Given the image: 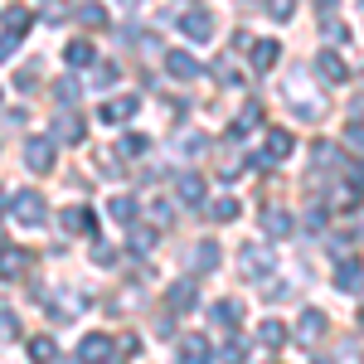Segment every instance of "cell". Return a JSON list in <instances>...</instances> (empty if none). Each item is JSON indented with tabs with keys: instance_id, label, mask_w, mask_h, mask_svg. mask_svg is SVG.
<instances>
[{
	"instance_id": "obj_1",
	"label": "cell",
	"mask_w": 364,
	"mask_h": 364,
	"mask_svg": "<svg viewBox=\"0 0 364 364\" xmlns=\"http://www.w3.org/2000/svg\"><path fill=\"white\" fill-rule=\"evenodd\" d=\"M10 214H15V224L39 228L44 224V195H39V190H20V195L10 199Z\"/></svg>"
},
{
	"instance_id": "obj_2",
	"label": "cell",
	"mask_w": 364,
	"mask_h": 364,
	"mask_svg": "<svg viewBox=\"0 0 364 364\" xmlns=\"http://www.w3.org/2000/svg\"><path fill=\"white\" fill-rule=\"evenodd\" d=\"M25 166L34 175H49L54 170V136H29L25 141Z\"/></svg>"
},
{
	"instance_id": "obj_3",
	"label": "cell",
	"mask_w": 364,
	"mask_h": 364,
	"mask_svg": "<svg viewBox=\"0 0 364 364\" xmlns=\"http://www.w3.org/2000/svg\"><path fill=\"white\" fill-rule=\"evenodd\" d=\"M175 364H214V345H209V336H180Z\"/></svg>"
},
{
	"instance_id": "obj_4",
	"label": "cell",
	"mask_w": 364,
	"mask_h": 364,
	"mask_svg": "<svg viewBox=\"0 0 364 364\" xmlns=\"http://www.w3.org/2000/svg\"><path fill=\"white\" fill-rule=\"evenodd\" d=\"M78 360L83 364H112V336H83L78 340Z\"/></svg>"
},
{
	"instance_id": "obj_5",
	"label": "cell",
	"mask_w": 364,
	"mask_h": 364,
	"mask_svg": "<svg viewBox=\"0 0 364 364\" xmlns=\"http://www.w3.org/2000/svg\"><path fill=\"white\" fill-rule=\"evenodd\" d=\"M29 262H34V252H25V248H0V277H5V282H20L29 272Z\"/></svg>"
},
{
	"instance_id": "obj_6",
	"label": "cell",
	"mask_w": 364,
	"mask_h": 364,
	"mask_svg": "<svg viewBox=\"0 0 364 364\" xmlns=\"http://www.w3.org/2000/svg\"><path fill=\"white\" fill-rule=\"evenodd\" d=\"M136 112H141V97H112V102H107L97 117H102L107 127H122V122H132Z\"/></svg>"
},
{
	"instance_id": "obj_7",
	"label": "cell",
	"mask_w": 364,
	"mask_h": 364,
	"mask_svg": "<svg viewBox=\"0 0 364 364\" xmlns=\"http://www.w3.org/2000/svg\"><path fill=\"white\" fill-rule=\"evenodd\" d=\"M326 326H331L326 311H301V321H296V340H301V345H316V340L326 336Z\"/></svg>"
},
{
	"instance_id": "obj_8",
	"label": "cell",
	"mask_w": 364,
	"mask_h": 364,
	"mask_svg": "<svg viewBox=\"0 0 364 364\" xmlns=\"http://www.w3.org/2000/svg\"><path fill=\"white\" fill-rule=\"evenodd\" d=\"M360 282H364V262L360 257H340L336 262V287L340 291H360Z\"/></svg>"
},
{
	"instance_id": "obj_9",
	"label": "cell",
	"mask_w": 364,
	"mask_h": 364,
	"mask_svg": "<svg viewBox=\"0 0 364 364\" xmlns=\"http://www.w3.org/2000/svg\"><path fill=\"white\" fill-rule=\"evenodd\" d=\"M267 272H272V252L248 243V248H243V277H267Z\"/></svg>"
},
{
	"instance_id": "obj_10",
	"label": "cell",
	"mask_w": 364,
	"mask_h": 364,
	"mask_svg": "<svg viewBox=\"0 0 364 364\" xmlns=\"http://www.w3.org/2000/svg\"><path fill=\"white\" fill-rule=\"evenodd\" d=\"M316 73H321L326 83H345V78H350L345 58H340V54H331V49H326V54H316Z\"/></svg>"
},
{
	"instance_id": "obj_11",
	"label": "cell",
	"mask_w": 364,
	"mask_h": 364,
	"mask_svg": "<svg viewBox=\"0 0 364 364\" xmlns=\"http://www.w3.org/2000/svg\"><path fill=\"white\" fill-rule=\"evenodd\" d=\"M166 73H170V78H180V83H190V78H199V63L190 54L175 49V54H166Z\"/></svg>"
},
{
	"instance_id": "obj_12",
	"label": "cell",
	"mask_w": 364,
	"mask_h": 364,
	"mask_svg": "<svg viewBox=\"0 0 364 364\" xmlns=\"http://www.w3.org/2000/svg\"><path fill=\"white\" fill-rule=\"evenodd\" d=\"M175 199L190 204V209L204 204V180H199V175H180V180H175Z\"/></svg>"
},
{
	"instance_id": "obj_13",
	"label": "cell",
	"mask_w": 364,
	"mask_h": 364,
	"mask_svg": "<svg viewBox=\"0 0 364 364\" xmlns=\"http://www.w3.org/2000/svg\"><path fill=\"white\" fill-rule=\"evenodd\" d=\"M209 321L224 326V331H233V326L243 321V301H214V306H209Z\"/></svg>"
},
{
	"instance_id": "obj_14",
	"label": "cell",
	"mask_w": 364,
	"mask_h": 364,
	"mask_svg": "<svg viewBox=\"0 0 364 364\" xmlns=\"http://www.w3.org/2000/svg\"><path fill=\"white\" fill-rule=\"evenodd\" d=\"M195 306H199L195 282H175V287H170V311H180V316H185V311H195Z\"/></svg>"
},
{
	"instance_id": "obj_15",
	"label": "cell",
	"mask_w": 364,
	"mask_h": 364,
	"mask_svg": "<svg viewBox=\"0 0 364 364\" xmlns=\"http://www.w3.org/2000/svg\"><path fill=\"white\" fill-rule=\"evenodd\" d=\"M58 224H63V233H92V228H97V219H92V209H83V204H78V209H68Z\"/></svg>"
},
{
	"instance_id": "obj_16",
	"label": "cell",
	"mask_w": 364,
	"mask_h": 364,
	"mask_svg": "<svg viewBox=\"0 0 364 364\" xmlns=\"http://www.w3.org/2000/svg\"><path fill=\"white\" fill-rule=\"evenodd\" d=\"M180 29H185V34H190V39H199V44H204V39H209V34H214V20H209V15H204V10H190V15H185V20H180Z\"/></svg>"
},
{
	"instance_id": "obj_17",
	"label": "cell",
	"mask_w": 364,
	"mask_h": 364,
	"mask_svg": "<svg viewBox=\"0 0 364 364\" xmlns=\"http://www.w3.org/2000/svg\"><path fill=\"white\" fill-rule=\"evenodd\" d=\"M29 25H34V15H29L25 5H10V10H5V34L25 39V34H29Z\"/></svg>"
},
{
	"instance_id": "obj_18",
	"label": "cell",
	"mask_w": 364,
	"mask_h": 364,
	"mask_svg": "<svg viewBox=\"0 0 364 364\" xmlns=\"http://www.w3.org/2000/svg\"><path fill=\"white\" fill-rule=\"evenodd\" d=\"M146 151H151V141L141 136V132H127V136L117 141V156H122V161H136V156H146Z\"/></svg>"
},
{
	"instance_id": "obj_19",
	"label": "cell",
	"mask_w": 364,
	"mask_h": 364,
	"mask_svg": "<svg viewBox=\"0 0 364 364\" xmlns=\"http://www.w3.org/2000/svg\"><path fill=\"white\" fill-rule=\"evenodd\" d=\"M291 146H296V141H291V132H267V161H287V156H291Z\"/></svg>"
},
{
	"instance_id": "obj_20",
	"label": "cell",
	"mask_w": 364,
	"mask_h": 364,
	"mask_svg": "<svg viewBox=\"0 0 364 364\" xmlns=\"http://www.w3.org/2000/svg\"><path fill=\"white\" fill-rule=\"evenodd\" d=\"M262 228H267L272 238H287V233H296L291 214H282V209H267V214H262Z\"/></svg>"
},
{
	"instance_id": "obj_21",
	"label": "cell",
	"mask_w": 364,
	"mask_h": 364,
	"mask_svg": "<svg viewBox=\"0 0 364 364\" xmlns=\"http://www.w3.org/2000/svg\"><path fill=\"white\" fill-rule=\"evenodd\" d=\"M277 39H257V44H252V68H257V73H262V68H272V63H277Z\"/></svg>"
},
{
	"instance_id": "obj_22",
	"label": "cell",
	"mask_w": 364,
	"mask_h": 364,
	"mask_svg": "<svg viewBox=\"0 0 364 364\" xmlns=\"http://www.w3.org/2000/svg\"><path fill=\"white\" fill-rule=\"evenodd\" d=\"M63 58H68V68H87L92 63V44L87 39H73V44H63Z\"/></svg>"
},
{
	"instance_id": "obj_23",
	"label": "cell",
	"mask_w": 364,
	"mask_h": 364,
	"mask_svg": "<svg viewBox=\"0 0 364 364\" xmlns=\"http://www.w3.org/2000/svg\"><path fill=\"white\" fill-rule=\"evenodd\" d=\"M257 340H262L267 350H282V345H287V326H282V321H262V326H257Z\"/></svg>"
},
{
	"instance_id": "obj_24",
	"label": "cell",
	"mask_w": 364,
	"mask_h": 364,
	"mask_svg": "<svg viewBox=\"0 0 364 364\" xmlns=\"http://www.w3.org/2000/svg\"><path fill=\"white\" fill-rule=\"evenodd\" d=\"M107 214H112L117 224H132V219H136V199H132V195H117V199H107Z\"/></svg>"
},
{
	"instance_id": "obj_25",
	"label": "cell",
	"mask_w": 364,
	"mask_h": 364,
	"mask_svg": "<svg viewBox=\"0 0 364 364\" xmlns=\"http://www.w3.org/2000/svg\"><path fill=\"white\" fill-rule=\"evenodd\" d=\"M58 136L68 141V146H78V141H83V122L73 112H58Z\"/></svg>"
},
{
	"instance_id": "obj_26",
	"label": "cell",
	"mask_w": 364,
	"mask_h": 364,
	"mask_svg": "<svg viewBox=\"0 0 364 364\" xmlns=\"http://www.w3.org/2000/svg\"><path fill=\"white\" fill-rule=\"evenodd\" d=\"M54 355H58V345L49 336H34V340H29V360H34V364H49Z\"/></svg>"
},
{
	"instance_id": "obj_27",
	"label": "cell",
	"mask_w": 364,
	"mask_h": 364,
	"mask_svg": "<svg viewBox=\"0 0 364 364\" xmlns=\"http://www.w3.org/2000/svg\"><path fill=\"white\" fill-rule=\"evenodd\" d=\"M219 267V243H199L195 248V272H214Z\"/></svg>"
},
{
	"instance_id": "obj_28",
	"label": "cell",
	"mask_w": 364,
	"mask_h": 364,
	"mask_svg": "<svg viewBox=\"0 0 364 364\" xmlns=\"http://www.w3.org/2000/svg\"><path fill=\"white\" fill-rule=\"evenodd\" d=\"M219 360H224V364H243V360H248V345H243V336H228L224 350H219Z\"/></svg>"
},
{
	"instance_id": "obj_29",
	"label": "cell",
	"mask_w": 364,
	"mask_h": 364,
	"mask_svg": "<svg viewBox=\"0 0 364 364\" xmlns=\"http://www.w3.org/2000/svg\"><path fill=\"white\" fill-rule=\"evenodd\" d=\"M209 214H214V219H219V224H233V219H238V199H214V209H209Z\"/></svg>"
},
{
	"instance_id": "obj_30",
	"label": "cell",
	"mask_w": 364,
	"mask_h": 364,
	"mask_svg": "<svg viewBox=\"0 0 364 364\" xmlns=\"http://www.w3.org/2000/svg\"><path fill=\"white\" fill-rule=\"evenodd\" d=\"M20 336V321H15V311H0V340H15Z\"/></svg>"
},
{
	"instance_id": "obj_31",
	"label": "cell",
	"mask_w": 364,
	"mask_h": 364,
	"mask_svg": "<svg viewBox=\"0 0 364 364\" xmlns=\"http://www.w3.org/2000/svg\"><path fill=\"white\" fill-rule=\"evenodd\" d=\"M291 10H296V0H267V15L272 20H291Z\"/></svg>"
},
{
	"instance_id": "obj_32",
	"label": "cell",
	"mask_w": 364,
	"mask_h": 364,
	"mask_svg": "<svg viewBox=\"0 0 364 364\" xmlns=\"http://www.w3.org/2000/svg\"><path fill=\"white\" fill-rule=\"evenodd\" d=\"M170 214H175V204H170V199H156V204H151V219H156L161 228L170 224Z\"/></svg>"
},
{
	"instance_id": "obj_33",
	"label": "cell",
	"mask_w": 364,
	"mask_h": 364,
	"mask_svg": "<svg viewBox=\"0 0 364 364\" xmlns=\"http://www.w3.org/2000/svg\"><path fill=\"white\" fill-rule=\"evenodd\" d=\"M92 262H97V267H117V248L97 243V248H92Z\"/></svg>"
},
{
	"instance_id": "obj_34",
	"label": "cell",
	"mask_w": 364,
	"mask_h": 364,
	"mask_svg": "<svg viewBox=\"0 0 364 364\" xmlns=\"http://www.w3.org/2000/svg\"><path fill=\"white\" fill-rule=\"evenodd\" d=\"M78 20H83V25H107L102 5H83V10H78Z\"/></svg>"
},
{
	"instance_id": "obj_35",
	"label": "cell",
	"mask_w": 364,
	"mask_h": 364,
	"mask_svg": "<svg viewBox=\"0 0 364 364\" xmlns=\"http://www.w3.org/2000/svg\"><path fill=\"white\" fill-rule=\"evenodd\" d=\"M151 243H156V233H151V228H132V248H136V252H146Z\"/></svg>"
},
{
	"instance_id": "obj_36",
	"label": "cell",
	"mask_w": 364,
	"mask_h": 364,
	"mask_svg": "<svg viewBox=\"0 0 364 364\" xmlns=\"http://www.w3.org/2000/svg\"><path fill=\"white\" fill-rule=\"evenodd\" d=\"M117 78H122V73H117L112 63H107V68H97V73H92V83H97V87H117Z\"/></svg>"
},
{
	"instance_id": "obj_37",
	"label": "cell",
	"mask_w": 364,
	"mask_h": 364,
	"mask_svg": "<svg viewBox=\"0 0 364 364\" xmlns=\"http://www.w3.org/2000/svg\"><path fill=\"white\" fill-rule=\"evenodd\" d=\"M58 102H63V107H73V102H78V83H73V78H68V83H58Z\"/></svg>"
},
{
	"instance_id": "obj_38",
	"label": "cell",
	"mask_w": 364,
	"mask_h": 364,
	"mask_svg": "<svg viewBox=\"0 0 364 364\" xmlns=\"http://www.w3.org/2000/svg\"><path fill=\"white\" fill-rule=\"evenodd\" d=\"M180 151H185V156H204V136H185V141H180Z\"/></svg>"
},
{
	"instance_id": "obj_39",
	"label": "cell",
	"mask_w": 364,
	"mask_h": 364,
	"mask_svg": "<svg viewBox=\"0 0 364 364\" xmlns=\"http://www.w3.org/2000/svg\"><path fill=\"white\" fill-rule=\"evenodd\" d=\"M15 44H20V39H15V34H0V63H5V58L15 54Z\"/></svg>"
},
{
	"instance_id": "obj_40",
	"label": "cell",
	"mask_w": 364,
	"mask_h": 364,
	"mask_svg": "<svg viewBox=\"0 0 364 364\" xmlns=\"http://www.w3.org/2000/svg\"><path fill=\"white\" fill-rule=\"evenodd\" d=\"M326 39H336V44H345V25H336V20H326Z\"/></svg>"
},
{
	"instance_id": "obj_41",
	"label": "cell",
	"mask_w": 364,
	"mask_h": 364,
	"mask_svg": "<svg viewBox=\"0 0 364 364\" xmlns=\"http://www.w3.org/2000/svg\"><path fill=\"white\" fill-rule=\"evenodd\" d=\"M287 296H291V291H287L282 282H272V287H267V301H287Z\"/></svg>"
},
{
	"instance_id": "obj_42",
	"label": "cell",
	"mask_w": 364,
	"mask_h": 364,
	"mask_svg": "<svg viewBox=\"0 0 364 364\" xmlns=\"http://www.w3.org/2000/svg\"><path fill=\"white\" fill-rule=\"evenodd\" d=\"M122 5H127V10H136V5H146V0H122Z\"/></svg>"
},
{
	"instance_id": "obj_43",
	"label": "cell",
	"mask_w": 364,
	"mask_h": 364,
	"mask_svg": "<svg viewBox=\"0 0 364 364\" xmlns=\"http://www.w3.org/2000/svg\"><path fill=\"white\" fill-rule=\"evenodd\" d=\"M0 209H5V190H0Z\"/></svg>"
},
{
	"instance_id": "obj_44",
	"label": "cell",
	"mask_w": 364,
	"mask_h": 364,
	"mask_svg": "<svg viewBox=\"0 0 364 364\" xmlns=\"http://www.w3.org/2000/svg\"><path fill=\"white\" fill-rule=\"evenodd\" d=\"M316 364H336V360H316Z\"/></svg>"
}]
</instances>
